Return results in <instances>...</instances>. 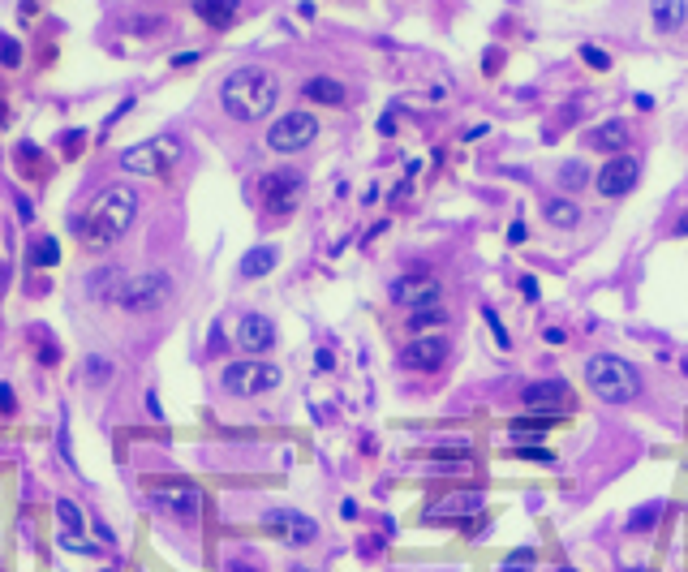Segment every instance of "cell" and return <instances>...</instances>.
<instances>
[{
    "label": "cell",
    "instance_id": "41",
    "mask_svg": "<svg viewBox=\"0 0 688 572\" xmlns=\"http://www.w3.org/2000/svg\"><path fill=\"white\" fill-rule=\"evenodd\" d=\"M289 572H310V568H289Z\"/></svg>",
    "mask_w": 688,
    "mask_h": 572
},
{
    "label": "cell",
    "instance_id": "20",
    "mask_svg": "<svg viewBox=\"0 0 688 572\" xmlns=\"http://www.w3.org/2000/svg\"><path fill=\"white\" fill-rule=\"evenodd\" d=\"M590 147L598 151H615L620 155L628 147V125L624 121H607V125H598V130H590Z\"/></svg>",
    "mask_w": 688,
    "mask_h": 572
},
{
    "label": "cell",
    "instance_id": "34",
    "mask_svg": "<svg viewBox=\"0 0 688 572\" xmlns=\"http://www.w3.org/2000/svg\"><path fill=\"white\" fill-rule=\"evenodd\" d=\"M482 314H486V323H491V332H495V340H499V345H504V349H508V345H512V340H508V332H504V327H499V319H495V310H482Z\"/></svg>",
    "mask_w": 688,
    "mask_h": 572
},
{
    "label": "cell",
    "instance_id": "10",
    "mask_svg": "<svg viewBox=\"0 0 688 572\" xmlns=\"http://www.w3.org/2000/svg\"><path fill=\"white\" fill-rule=\"evenodd\" d=\"M439 297H443V284L430 276V271H405V276L392 280V302L405 306V310L439 306Z\"/></svg>",
    "mask_w": 688,
    "mask_h": 572
},
{
    "label": "cell",
    "instance_id": "30",
    "mask_svg": "<svg viewBox=\"0 0 688 572\" xmlns=\"http://www.w3.org/2000/svg\"><path fill=\"white\" fill-rule=\"evenodd\" d=\"M658 512H663V508H658V504H650V508H637V512H633V517H628V529H654V521H658Z\"/></svg>",
    "mask_w": 688,
    "mask_h": 572
},
{
    "label": "cell",
    "instance_id": "43",
    "mask_svg": "<svg viewBox=\"0 0 688 572\" xmlns=\"http://www.w3.org/2000/svg\"><path fill=\"white\" fill-rule=\"evenodd\" d=\"M559 572H572V568H559Z\"/></svg>",
    "mask_w": 688,
    "mask_h": 572
},
{
    "label": "cell",
    "instance_id": "25",
    "mask_svg": "<svg viewBox=\"0 0 688 572\" xmlns=\"http://www.w3.org/2000/svg\"><path fill=\"white\" fill-rule=\"evenodd\" d=\"M585 181H590V168H585L581 160H568L564 168H559V190H572V194H577Z\"/></svg>",
    "mask_w": 688,
    "mask_h": 572
},
{
    "label": "cell",
    "instance_id": "19",
    "mask_svg": "<svg viewBox=\"0 0 688 572\" xmlns=\"http://www.w3.org/2000/svg\"><path fill=\"white\" fill-rule=\"evenodd\" d=\"M542 216H547L551 228H577L581 224V207L572 203V198L555 194V198H547V203H542Z\"/></svg>",
    "mask_w": 688,
    "mask_h": 572
},
{
    "label": "cell",
    "instance_id": "24",
    "mask_svg": "<svg viewBox=\"0 0 688 572\" xmlns=\"http://www.w3.org/2000/svg\"><path fill=\"white\" fill-rule=\"evenodd\" d=\"M56 521H61V534L65 538H82L86 517H82V508L74 504V499H56Z\"/></svg>",
    "mask_w": 688,
    "mask_h": 572
},
{
    "label": "cell",
    "instance_id": "9",
    "mask_svg": "<svg viewBox=\"0 0 688 572\" xmlns=\"http://www.w3.org/2000/svg\"><path fill=\"white\" fill-rule=\"evenodd\" d=\"M263 529L271 538H280L284 547H310V542L319 538V521L306 517V512H297V508H267Z\"/></svg>",
    "mask_w": 688,
    "mask_h": 572
},
{
    "label": "cell",
    "instance_id": "40",
    "mask_svg": "<svg viewBox=\"0 0 688 572\" xmlns=\"http://www.w3.org/2000/svg\"><path fill=\"white\" fill-rule=\"evenodd\" d=\"M628 572H650V568H628Z\"/></svg>",
    "mask_w": 688,
    "mask_h": 572
},
{
    "label": "cell",
    "instance_id": "27",
    "mask_svg": "<svg viewBox=\"0 0 688 572\" xmlns=\"http://www.w3.org/2000/svg\"><path fill=\"white\" fill-rule=\"evenodd\" d=\"M443 323H448V310H443V306H426V310H413L409 332H426V327H443Z\"/></svg>",
    "mask_w": 688,
    "mask_h": 572
},
{
    "label": "cell",
    "instance_id": "31",
    "mask_svg": "<svg viewBox=\"0 0 688 572\" xmlns=\"http://www.w3.org/2000/svg\"><path fill=\"white\" fill-rule=\"evenodd\" d=\"M581 56H585V65H590V69H611V56L602 48H594V44H585Z\"/></svg>",
    "mask_w": 688,
    "mask_h": 572
},
{
    "label": "cell",
    "instance_id": "38",
    "mask_svg": "<svg viewBox=\"0 0 688 572\" xmlns=\"http://www.w3.org/2000/svg\"><path fill=\"white\" fill-rule=\"evenodd\" d=\"M0 409H13V392L9 388H0Z\"/></svg>",
    "mask_w": 688,
    "mask_h": 572
},
{
    "label": "cell",
    "instance_id": "14",
    "mask_svg": "<svg viewBox=\"0 0 688 572\" xmlns=\"http://www.w3.org/2000/svg\"><path fill=\"white\" fill-rule=\"evenodd\" d=\"M448 357V340L443 336H418L400 349V366L405 370H435Z\"/></svg>",
    "mask_w": 688,
    "mask_h": 572
},
{
    "label": "cell",
    "instance_id": "2",
    "mask_svg": "<svg viewBox=\"0 0 688 572\" xmlns=\"http://www.w3.org/2000/svg\"><path fill=\"white\" fill-rule=\"evenodd\" d=\"M276 99H280V82L263 65L233 69V74L224 78V87H220V104L233 121H263L267 112L276 108Z\"/></svg>",
    "mask_w": 688,
    "mask_h": 572
},
{
    "label": "cell",
    "instance_id": "35",
    "mask_svg": "<svg viewBox=\"0 0 688 572\" xmlns=\"http://www.w3.org/2000/svg\"><path fill=\"white\" fill-rule=\"evenodd\" d=\"M521 293L529 297V302H534V297H538V280H534V276H521Z\"/></svg>",
    "mask_w": 688,
    "mask_h": 572
},
{
    "label": "cell",
    "instance_id": "17",
    "mask_svg": "<svg viewBox=\"0 0 688 572\" xmlns=\"http://www.w3.org/2000/svg\"><path fill=\"white\" fill-rule=\"evenodd\" d=\"M650 18L658 35H671L688 22V0H650Z\"/></svg>",
    "mask_w": 688,
    "mask_h": 572
},
{
    "label": "cell",
    "instance_id": "6",
    "mask_svg": "<svg viewBox=\"0 0 688 572\" xmlns=\"http://www.w3.org/2000/svg\"><path fill=\"white\" fill-rule=\"evenodd\" d=\"M280 379H284V370L271 366V362H258V357H246V362H228L224 366V392H233V396L276 392Z\"/></svg>",
    "mask_w": 688,
    "mask_h": 572
},
{
    "label": "cell",
    "instance_id": "7",
    "mask_svg": "<svg viewBox=\"0 0 688 572\" xmlns=\"http://www.w3.org/2000/svg\"><path fill=\"white\" fill-rule=\"evenodd\" d=\"M314 138H319V117L314 112H284L267 130V147L276 155H293V151H306Z\"/></svg>",
    "mask_w": 688,
    "mask_h": 572
},
{
    "label": "cell",
    "instance_id": "36",
    "mask_svg": "<svg viewBox=\"0 0 688 572\" xmlns=\"http://www.w3.org/2000/svg\"><path fill=\"white\" fill-rule=\"evenodd\" d=\"M542 336H547V345H564V340H568L564 332H559V327H547V332H542Z\"/></svg>",
    "mask_w": 688,
    "mask_h": 572
},
{
    "label": "cell",
    "instance_id": "29",
    "mask_svg": "<svg viewBox=\"0 0 688 572\" xmlns=\"http://www.w3.org/2000/svg\"><path fill=\"white\" fill-rule=\"evenodd\" d=\"M0 65H9V69L22 65V44H18V39H5V35H0Z\"/></svg>",
    "mask_w": 688,
    "mask_h": 572
},
{
    "label": "cell",
    "instance_id": "22",
    "mask_svg": "<svg viewBox=\"0 0 688 572\" xmlns=\"http://www.w3.org/2000/svg\"><path fill=\"white\" fill-rule=\"evenodd\" d=\"M276 259H280V254H276V246H258V250H250L246 259H241V276H246V280L267 276V271L276 267Z\"/></svg>",
    "mask_w": 688,
    "mask_h": 572
},
{
    "label": "cell",
    "instance_id": "18",
    "mask_svg": "<svg viewBox=\"0 0 688 572\" xmlns=\"http://www.w3.org/2000/svg\"><path fill=\"white\" fill-rule=\"evenodd\" d=\"M194 13L203 22H211V26H220V31H224V26H233L241 18V5H237V0H194Z\"/></svg>",
    "mask_w": 688,
    "mask_h": 572
},
{
    "label": "cell",
    "instance_id": "28",
    "mask_svg": "<svg viewBox=\"0 0 688 572\" xmlns=\"http://www.w3.org/2000/svg\"><path fill=\"white\" fill-rule=\"evenodd\" d=\"M504 572H534V551H529V547H516L508 560H504Z\"/></svg>",
    "mask_w": 688,
    "mask_h": 572
},
{
    "label": "cell",
    "instance_id": "13",
    "mask_svg": "<svg viewBox=\"0 0 688 572\" xmlns=\"http://www.w3.org/2000/svg\"><path fill=\"white\" fill-rule=\"evenodd\" d=\"M482 512V495L478 491H461V495H443L435 508H426V521H435V525H469V517H478Z\"/></svg>",
    "mask_w": 688,
    "mask_h": 572
},
{
    "label": "cell",
    "instance_id": "26",
    "mask_svg": "<svg viewBox=\"0 0 688 572\" xmlns=\"http://www.w3.org/2000/svg\"><path fill=\"white\" fill-rule=\"evenodd\" d=\"M56 259H61V246H56V237H35L31 241V263L56 267Z\"/></svg>",
    "mask_w": 688,
    "mask_h": 572
},
{
    "label": "cell",
    "instance_id": "37",
    "mask_svg": "<svg viewBox=\"0 0 688 572\" xmlns=\"http://www.w3.org/2000/svg\"><path fill=\"white\" fill-rule=\"evenodd\" d=\"M194 61H198V52H181V56H172V65H177V69H181V65H194Z\"/></svg>",
    "mask_w": 688,
    "mask_h": 572
},
{
    "label": "cell",
    "instance_id": "3",
    "mask_svg": "<svg viewBox=\"0 0 688 572\" xmlns=\"http://www.w3.org/2000/svg\"><path fill=\"white\" fill-rule=\"evenodd\" d=\"M585 383H590V392L598 400H607V405H628V400L641 396L637 366L615 353H594L590 362H585Z\"/></svg>",
    "mask_w": 688,
    "mask_h": 572
},
{
    "label": "cell",
    "instance_id": "21",
    "mask_svg": "<svg viewBox=\"0 0 688 572\" xmlns=\"http://www.w3.org/2000/svg\"><path fill=\"white\" fill-rule=\"evenodd\" d=\"M301 95L306 99H314V104H344V82H336V78H310L306 87H301Z\"/></svg>",
    "mask_w": 688,
    "mask_h": 572
},
{
    "label": "cell",
    "instance_id": "33",
    "mask_svg": "<svg viewBox=\"0 0 688 572\" xmlns=\"http://www.w3.org/2000/svg\"><path fill=\"white\" fill-rule=\"evenodd\" d=\"M512 456H521V461H542V465H551V461H555V456H551L547 448H516Z\"/></svg>",
    "mask_w": 688,
    "mask_h": 572
},
{
    "label": "cell",
    "instance_id": "16",
    "mask_svg": "<svg viewBox=\"0 0 688 572\" xmlns=\"http://www.w3.org/2000/svg\"><path fill=\"white\" fill-rule=\"evenodd\" d=\"M155 499H160L164 508L181 512V517H198V504H203V495H198L190 482H160L155 486Z\"/></svg>",
    "mask_w": 688,
    "mask_h": 572
},
{
    "label": "cell",
    "instance_id": "5",
    "mask_svg": "<svg viewBox=\"0 0 688 572\" xmlns=\"http://www.w3.org/2000/svg\"><path fill=\"white\" fill-rule=\"evenodd\" d=\"M177 160H181V142L172 138V134H160V138H151V142H138V147H129L121 155V168H125V173H134V177H160Z\"/></svg>",
    "mask_w": 688,
    "mask_h": 572
},
{
    "label": "cell",
    "instance_id": "15",
    "mask_svg": "<svg viewBox=\"0 0 688 572\" xmlns=\"http://www.w3.org/2000/svg\"><path fill=\"white\" fill-rule=\"evenodd\" d=\"M237 345L246 349L250 357L267 353L271 345H276V323H271L267 314H246V319L237 323Z\"/></svg>",
    "mask_w": 688,
    "mask_h": 572
},
{
    "label": "cell",
    "instance_id": "32",
    "mask_svg": "<svg viewBox=\"0 0 688 572\" xmlns=\"http://www.w3.org/2000/svg\"><path fill=\"white\" fill-rule=\"evenodd\" d=\"M112 375V366L104 362V357H91V362H86V379H91V383H104Z\"/></svg>",
    "mask_w": 688,
    "mask_h": 572
},
{
    "label": "cell",
    "instance_id": "23",
    "mask_svg": "<svg viewBox=\"0 0 688 572\" xmlns=\"http://www.w3.org/2000/svg\"><path fill=\"white\" fill-rule=\"evenodd\" d=\"M555 422H559V418H547V413H529V418H516L508 431H512V439H542Z\"/></svg>",
    "mask_w": 688,
    "mask_h": 572
},
{
    "label": "cell",
    "instance_id": "8",
    "mask_svg": "<svg viewBox=\"0 0 688 572\" xmlns=\"http://www.w3.org/2000/svg\"><path fill=\"white\" fill-rule=\"evenodd\" d=\"M258 194H263V207L271 216H289L301 203V194H306V177H301L297 168H276V173H267L258 181Z\"/></svg>",
    "mask_w": 688,
    "mask_h": 572
},
{
    "label": "cell",
    "instance_id": "42",
    "mask_svg": "<svg viewBox=\"0 0 688 572\" xmlns=\"http://www.w3.org/2000/svg\"><path fill=\"white\" fill-rule=\"evenodd\" d=\"M0 121H5V108H0Z\"/></svg>",
    "mask_w": 688,
    "mask_h": 572
},
{
    "label": "cell",
    "instance_id": "1",
    "mask_svg": "<svg viewBox=\"0 0 688 572\" xmlns=\"http://www.w3.org/2000/svg\"><path fill=\"white\" fill-rule=\"evenodd\" d=\"M138 216V194L129 185H108L104 194H95V203L86 207L78 224V237L86 250H108L129 233V224Z\"/></svg>",
    "mask_w": 688,
    "mask_h": 572
},
{
    "label": "cell",
    "instance_id": "12",
    "mask_svg": "<svg viewBox=\"0 0 688 572\" xmlns=\"http://www.w3.org/2000/svg\"><path fill=\"white\" fill-rule=\"evenodd\" d=\"M521 400H525V409H529V413H547V418H564L572 392H568V383H564V379H542V383H529V388L521 392Z\"/></svg>",
    "mask_w": 688,
    "mask_h": 572
},
{
    "label": "cell",
    "instance_id": "11",
    "mask_svg": "<svg viewBox=\"0 0 688 572\" xmlns=\"http://www.w3.org/2000/svg\"><path fill=\"white\" fill-rule=\"evenodd\" d=\"M637 181H641V160H637V155H628V151L611 155V160L598 168V177H594L598 194H607V198H624V194H633V185H637Z\"/></svg>",
    "mask_w": 688,
    "mask_h": 572
},
{
    "label": "cell",
    "instance_id": "4",
    "mask_svg": "<svg viewBox=\"0 0 688 572\" xmlns=\"http://www.w3.org/2000/svg\"><path fill=\"white\" fill-rule=\"evenodd\" d=\"M168 297H172L168 271H138V276H129L117 289V306L129 314H151V310L168 306Z\"/></svg>",
    "mask_w": 688,
    "mask_h": 572
},
{
    "label": "cell",
    "instance_id": "39",
    "mask_svg": "<svg viewBox=\"0 0 688 572\" xmlns=\"http://www.w3.org/2000/svg\"><path fill=\"white\" fill-rule=\"evenodd\" d=\"M676 237H688V216H680V220H676Z\"/></svg>",
    "mask_w": 688,
    "mask_h": 572
}]
</instances>
